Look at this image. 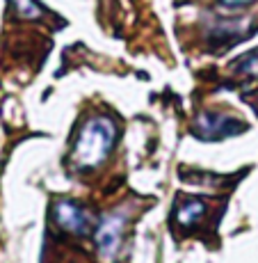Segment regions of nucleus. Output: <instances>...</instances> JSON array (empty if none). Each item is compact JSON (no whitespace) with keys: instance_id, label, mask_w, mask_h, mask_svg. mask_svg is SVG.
I'll use <instances>...</instances> for the list:
<instances>
[{"instance_id":"6","label":"nucleus","mask_w":258,"mask_h":263,"mask_svg":"<svg viewBox=\"0 0 258 263\" xmlns=\"http://www.w3.org/2000/svg\"><path fill=\"white\" fill-rule=\"evenodd\" d=\"M14 7H16V14L21 18H39L42 16V5L37 0H12Z\"/></svg>"},{"instance_id":"5","label":"nucleus","mask_w":258,"mask_h":263,"mask_svg":"<svg viewBox=\"0 0 258 263\" xmlns=\"http://www.w3.org/2000/svg\"><path fill=\"white\" fill-rule=\"evenodd\" d=\"M206 211H208V206H206L204 201H199V199H185L183 204L178 206V211H176V220H178L181 227H185V229H192V227H196L201 220H204Z\"/></svg>"},{"instance_id":"3","label":"nucleus","mask_w":258,"mask_h":263,"mask_svg":"<svg viewBox=\"0 0 258 263\" xmlns=\"http://www.w3.org/2000/svg\"><path fill=\"white\" fill-rule=\"evenodd\" d=\"M55 222H57L59 229H64L67 234H75V236H85L92 231L94 227V217L78 201H69L62 199L55 204Z\"/></svg>"},{"instance_id":"1","label":"nucleus","mask_w":258,"mask_h":263,"mask_svg":"<svg viewBox=\"0 0 258 263\" xmlns=\"http://www.w3.org/2000/svg\"><path fill=\"white\" fill-rule=\"evenodd\" d=\"M117 140V124L110 117H94L80 128L75 138L71 163L75 170H96L110 156Z\"/></svg>"},{"instance_id":"8","label":"nucleus","mask_w":258,"mask_h":263,"mask_svg":"<svg viewBox=\"0 0 258 263\" xmlns=\"http://www.w3.org/2000/svg\"><path fill=\"white\" fill-rule=\"evenodd\" d=\"M254 0H220V5H224L226 9H240V7H247L251 5Z\"/></svg>"},{"instance_id":"9","label":"nucleus","mask_w":258,"mask_h":263,"mask_svg":"<svg viewBox=\"0 0 258 263\" xmlns=\"http://www.w3.org/2000/svg\"><path fill=\"white\" fill-rule=\"evenodd\" d=\"M254 108H258V103H256V105H254Z\"/></svg>"},{"instance_id":"2","label":"nucleus","mask_w":258,"mask_h":263,"mask_svg":"<svg viewBox=\"0 0 258 263\" xmlns=\"http://www.w3.org/2000/svg\"><path fill=\"white\" fill-rule=\"evenodd\" d=\"M245 128V121L231 117L226 112H204L194 124V135L206 142H217V140L242 133Z\"/></svg>"},{"instance_id":"7","label":"nucleus","mask_w":258,"mask_h":263,"mask_svg":"<svg viewBox=\"0 0 258 263\" xmlns=\"http://www.w3.org/2000/svg\"><path fill=\"white\" fill-rule=\"evenodd\" d=\"M235 71L242 76H258V50L247 53L245 58H240L235 62Z\"/></svg>"},{"instance_id":"4","label":"nucleus","mask_w":258,"mask_h":263,"mask_svg":"<svg viewBox=\"0 0 258 263\" xmlns=\"http://www.w3.org/2000/svg\"><path fill=\"white\" fill-rule=\"evenodd\" d=\"M124 227H126V215L124 213H112L108 215L101 227L96 229V245L103 259H114L119 252V245L124 240Z\"/></svg>"}]
</instances>
